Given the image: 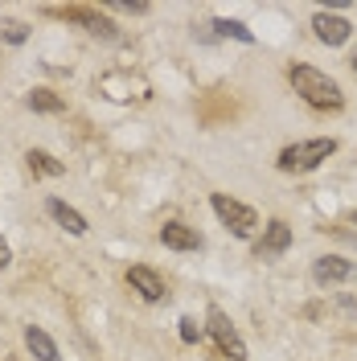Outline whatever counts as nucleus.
Returning <instances> with one entry per match:
<instances>
[{
    "label": "nucleus",
    "mask_w": 357,
    "mask_h": 361,
    "mask_svg": "<svg viewBox=\"0 0 357 361\" xmlns=\"http://www.w3.org/2000/svg\"><path fill=\"white\" fill-rule=\"evenodd\" d=\"M333 152H337L333 135H329V140H304V144H288L275 164H279L284 173H308V169H316L320 160H329Z\"/></svg>",
    "instance_id": "2"
},
{
    "label": "nucleus",
    "mask_w": 357,
    "mask_h": 361,
    "mask_svg": "<svg viewBox=\"0 0 357 361\" xmlns=\"http://www.w3.org/2000/svg\"><path fill=\"white\" fill-rule=\"evenodd\" d=\"M29 107H33V111H62V107H66V103H62V99H58V94H54V90H45V87H37L33 90V94H29Z\"/></svg>",
    "instance_id": "16"
},
{
    "label": "nucleus",
    "mask_w": 357,
    "mask_h": 361,
    "mask_svg": "<svg viewBox=\"0 0 357 361\" xmlns=\"http://www.w3.org/2000/svg\"><path fill=\"white\" fill-rule=\"evenodd\" d=\"M214 33H218V37H234V42H243V45L255 42V33H250L243 21H226V17H218V21H214Z\"/></svg>",
    "instance_id": "15"
},
{
    "label": "nucleus",
    "mask_w": 357,
    "mask_h": 361,
    "mask_svg": "<svg viewBox=\"0 0 357 361\" xmlns=\"http://www.w3.org/2000/svg\"><path fill=\"white\" fill-rule=\"evenodd\" d=\"M313 29H316V37H320L325 45H345L349 33H353V25L345 21V17H333V13H325V8L313 17Z\"/></svg>",
    "instance_id": "6"
},
{
    "label": "nucleus",
    "mask_w": 357,
    "mask_h": 361,
    "mask_svg": "<svg viewBox=\"0 0 357 361\" xmlns=\"http://www.w3.org/2000/svg\"><path fill=\"white\" fill-rule=\"evenodd\" d=\"M349 222H353V226H357V209H353V214H349Z\"/></svg>",
    "instance_id": "21"
},
{
    "label": "nucleus",
    "mask_w": 357,
    "mask_h": 361,
    "mask_svg": "<svg viewBox=\"0 0 357 361\" xmlns=\"http://www.w3.org/2000/svg\"><path fill=\"white\" fill-rule=\"evenodd\" d=\"M288 247H291V226L275 218V222H267V230H263V238H259L255 255H259V259H267V255H284Z\"/></svg>",
    "instance_id": "11"
},
{
    "label": "nucleus",
    "mask_w": 357,
    "mask_h": 361,
    "mask_svg": "<svg viewBox=\"0 0 357 361\" xmlns=\"http://www.w3.org/2000/svg\"><path fill=\"white\" fill-rule=\"evenodd\" d=\"M45 214L62 226V230H70L74 238H83V234H87V218H83L74 205H66L62 197H49V202H45Z\"/></svg>",
    "instance_id": "10"
},
{
    "label": "nucleus",
    "mask_w": 357,
    "mask_h": 361,
    "mask_svg": "<svg viewBox=\"0 0 357 361\" xmlns=\"http://www.w3.org/2000/svg\"><path fill=\"white\" fill-rule=\"evenodd\" d=\"M99 90L115 99V103H132V99H148L152 87H148V78L144 74H132V70H111V74H103L99 78Z\"/></svg>",
    "instance_id": "4"
},
{
    "label": "nucleus",
    "mask_w": 357,
    "mask_h": 361,
    "mask_svg": "<svg viewBox=\"0 0 357 361\" xmlns=\"http://www.w3.org/2000/svg\"><path fill=\"white\" fill-rule=\"evenodd\" d=\"M70 21L87 25V33H95V37H103V42H115L119 37V29H115L111 17H103V13H95V8H66Z\"/></svg>",
    "instance_id": "9"
},
{
    "label": "nucleus",
    "mask_w": 357,
    "mask_h": 361,
    "mask_svg": "<svg viewBox=\"0 0 357 361\" xmlns=\"http://www.w3.org/2000/svg\"><path fill=\"white\" fill-rule=\"evenodd\" d=\"M128 283H132L135 292L144 295V300H152V304H157V300H164V279H160L157 271L152 267H144V263H135V267H128Z\"/></svg>",
    "instance_id": "8"
},
{
    "label": "nucleus",
    "mask_w": 357,
    "mask_h": 361,
    "mask_svg": "<svg viewBox=\"0 0 357 361\" xmlns=\"http://www.w3.org/2000/svg\"><path fill=\"white\" fill-rule=\"evenodd\" d=\"M160 243L169 250H198L201 247V234L198 230H189L185 222H164L160 226Z\"/></svg>",
    "instance_id": "12"
},
{
    "label": "nucleus",
    "mask_w": 357,
    "mask_h": 361,
    "mask_svg": "<svg viewBox=\"0 0 357 361\" xmlns=\"http://www.w3.org/2000/svg\"><path fill=\"white\" fill-rule=\"evenodd\" d=\"M313 275H316V283H345V279L357 275V267L349 259H341V255H325V259L313 263Z\"/></svg>",
    "instance_id": "7"
},
{
    "label": "nucleus",
    "mask_w": 357,
    "mask_h": 361,
    "mask_svg": "<svg viewBox=\"0 0 357 361\" xmlns=\"http://www.w3.org/2000/svg\"><path fill=\"white\" fill-rule=\"evenodd\" d=\"M205 329H210V337L218 341V349H222V357H230V361H246V345H243V337H238V329L230 324V316L214 304L210 312H205Z\"/></svg>",
    "instance_id": "5"
},
{
    "label": "nucleus",
    "mask_w": 357,
    "mask_h": 361,
    "mask_svg": "<svg viewBox=\"0 0 357 361\" xmlns=\"http://www.w3.org/2000/svg\"><path fill=\"white\" fill-rule=\"evenodd\" d=\"M288 78H291V87H296V94H300L304 103H313V107L337 111V107L345 103L341 87H337L329 74H320L316 66H291V70H288Z\"/></svg>",
    "instance_id": "1"
},
{
    "label": "nucleus",
    "mask_w": 357,
    "mask_h": 361,
    "mask_svg": "<svg viewBox=\"0 0 357 361\" xmlns=\"http://www.w3.org/2000/svg\"><path fill=\"white\" fill-rule=\"evenodd\" d=\"M29 169H33V173H42V177H62V173H66V164H62V160H54L49 157V152H42V148H29Z\"/></svg>",
    "instance_id": "14"
},
{
    "label": "nucleus",
    "mask_w": 357,
    "mask_h": 361,
    "mask_svg": "<svg viewBox=\"0 0 357 361\" xmlns=\"http://www.w3.org/2000/svg\"><path fill=\"white\" fill-rule=\"evenodd\" d=\"M210 205H214V214L222 218V226L234 234V238H250V230L259 226V214H255L250 205L234 202V197H226V193H214V197H210Z\"/></svg>",
    "instance_id": "3"
},
{
    "label": "nucleus",
    "mask_w": 357,
    "mask_h": 361,
    "mask_svg": "<svg viewBox=\"0 0 357 361\" xmlns=\"http://www.w3.org/2000/svg\"><path fill=\"white\" fill-rule=\"evenodd\" d=\"M25 349H29L37 361H62V357H58L54 337H49L45 329H37V324H29V329H25Z\"/></svg>",
    "instance_id": "13"
},
{
    "label": "nucleus",
    "mask_w": 357,
    "mask_h": 361,
    "mask_svg": "<svg viewBox=\"0 0 357 361\" xmlns=\"http://www.w3.org/2000/svg\"><path fill=\"white\" fill-rule=\"evenodd\" d=\"M8 263H13V250H8V243H4V238H0V271L8 267Z\"/></svg>",
    "instance_id": "20"
},
{
    "label": "nucleus",
    "mask_w": 357,
    "mask_h": 361,
    "mask_svg": "<svg viewBox=\"0 0 357 361\" xmlns=\"http://www.w3.org/2000/svg\"><path fill=\"white\" fill-rule=\"evenodd\" d=\"M181 341H185V345H193V341H201V324H198V320H189V316L181 320Z\"/></svg>",
    "instance_id": "17"
},
{
    "label": "nucleus",
    "mask_w": 357,
    "mask_h": 361,
    "mask_svg": "<svg viewBox=\"0 0 357 361\" xmlns=\"http://www.w3.org/2000/svg\"><path fill=\"white\" fill-rule=\"evenodd\" d=\"M25 37H29V29H25L21 21H8L4 25V42H13V45H21Z\"/></svg>",
    "instance_id": "18"
},
{
    "label": "nucleus",
    "mask_w": 357,
    "mask_h": 361,
    "mask_svg": "<svg viewBox=\"0 0 357 361\" xmlns=\"http://www.w3.org/2000/svg\"><path fill=\"white\" fill-rule=\"evenodd\" d=\"M115 8H123V13H148V4H140V0H119Z\"/></svg>",
    "instance_id": "19"
},
{
    "label": "nucleus",
    "mask_w": 357,
    "mask_h": 361,
    "mask_svg": "<svg viewBox=\"0 0 357 361\" xmlns=\"http://www.w3.org/2000/svg\"><path fill=\"white\" fill-rule=\"evenodd\" d=\"M353 70H357V54H353Z\"/></svg>",
    "instance_id": "22"
}]
</instances>
